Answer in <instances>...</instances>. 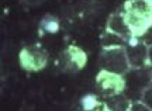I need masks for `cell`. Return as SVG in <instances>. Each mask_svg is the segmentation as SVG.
<instances>
[{
  "mask_svg": "<svg viewBox=\"0 0 152 111\" xmlns=\"http://www.w3.org/2000/svg\"><path fill=\"white\" fill-rule=\"evenodd\" d=\"M134 37H140L152 24V0H127L121 9Z\"/></svg>",
  "mask_w": 152,
  "mask_h": 111,
  "instance_id": "obj_1",
  "label": "cell"
},
{
  "mask_svg": "<svg viewBox=\"0 0 152 111\" xmlns=\"http://www.w3.org/2000/svg\"><path fill=\"white\" fill-rule=\"evenodd\" d=\"M100 67H102V70L124 76L131 69L125 48L103 49L100 54Z\"/></svg>",
  "mask_w": 152,
  "mask_h": 111,
  "instance_id": "obj_2",
  "label": "cell"
},
{
  "mask_svg": "<svg viewBox=\"0 0 152 111\" xmlns=\"http://www.w3.org/2000/svg\"><path fill=\"white\" fill-rule=\"evenodd\" d=\"M96 87H97L99 93L106 99L110 96L124 93L127 83H125V78L121 75L100 70V73L96 78Z\"/></svg>",
  "mask_w": 152,
  "mask_h": 111,
  "instance_id": "obj_3",
  "label": "cell"
},
{
  "mask_svg": "<svg viewBox=\"0 0 152 111\" xmlns=\"http://www.w3.org/2000/svg\"><path fill=\"white\" fill-rule=\"evenodd\" d=\"M20 65L24 70L38 72L47 66L48 54L39 46H26L20 52Z\"/></svg>",
  "mask_w": 152,
  "mask_h": 111,
  "instance_id": "obj_4",
  "label": "cell"
},
{
  "mask_svg": "<svg viewBox=\"0 0 152 111\" xmlns=\"http://www.w3.org/2000/svg\"><path fill=\"white\" fill-rule=\"evenodd\" d=\"M125 51H127V58H128L131 69H141V67H147L149 65L148 46L140 39L134 38L132 41H130L128 45L125 46Z\"/></svg>",
  "mask_w": 152,
  "mask_h": 111,
  "instance_id": "obj_5",
  "label": "cell"
},
{
  "mask_svg": "<svg viewBox=\"0 0 152 111\" xmlns=\"http://www.w3.org/2000/svg\"><path fill=\"white\" fill-rule=\"evenodd\" d=\"M87 62V55L83 49H80L79 46L71 45L68 46L61 58V65L62 67L68 70V72H77L82 67L86 65Z\"/></svg>",
  "mask_w": 152,
  "mask_h": 111,
  "instance_id": "obj_6",
  "label": "cell"
},
{
  "mask_svg": "<svg viewBox=\"0 0 152 111\" xmlns=\"http://www.w3.org/2000/svg\"><path fill=\"white\" fill-rule=\"evenodd\" d=\"M107 30L111 31V33L118 34L121 37H124V38L128 39V41H132V39L135 38V37L132 35V33H131V28L128 27V24H127V21H125V18L121 11L113 13V14L109 17Z\"/></svg>",
  "mask_w": 152,
  "mask_h": 111,
  "instance_id": "obj_7",
  "label": "cell"
},
{
  "mask_svg": "<svg viewBox=\"0 0 152 111\" xmlns=\"http://www.w3.org/2000/svg\"><path fill=\"white\" fill-rule=\"evenodd\" d=\"M128 39L121 37L118 34L111 33L109 30H106L100 38V44L103 46V49H109V48H125L128 45Z\"/></svg>",
  "mask_w": 152,
  "mask_h": 111,
  "instance_id": "obj_8",
  "label": "cell"
},
{
  "mask_svg": "<svg viewBox=\"0 0 152 111\" xmlns=\"http://www.w3.org/2000/svg\"><path fill=\"white\" fill-rule=\"evenodd\" d=\"M104 104H106L109 111H128L131 106V101L124 93H120V94L106 97L104 99Z\"/></svg>",
  "mask_w": 152,
  "mask_h": 111,
  "instance_id": "obj_9",
  "label": "cell"
},
{
  "mask_svg": "<svg viewBox=\"0 0 152 111\" xmlns=\"http://www.w3.org/2000/svg\"><path fill=\"white\" fill-rule=\"evenodd\" d=\"M41 27L45 33H49V34H54L58 31V28H59V22L56 18L54 17H45L44 18L42 24H41Z\"/></svg>",
  "mask_w": 152,
  "mask_h": 111,
  "instance_id": "obj_10",
  "label": "cell"
},
{
  "mask_svg": "<svg viewBox=\"0 0 152 111\" xmlns=\"http://www.w3.org/2000/svg\"><path fill=\"white\" fill-rule=\"evenodd\" d=\"M100 103H102V101L93 94H87L82 99V107L85 108V111H93Z\"/></svg>",
  "mask_w": 152,
  "mask_h": 111,
  "instance_id": "obj_11",
  "label": "cell"
},
{
  "mask_svg": "<svg viewBox=\"0 0 152 111\" xmlns=\"http://www.w3.org/2000/svg\"><path fill=\"white\" fill-rule=\"evenodd\" d=\"M135 38L140 39L141 42H144L148 48H149V46H152V24L147 28V30H145V31H144V33L141 34V35H140V37H135Z\"/></svg>",
  "mask_w": 152,
  "mask_h": 111,
  "instance_id": "obj_12",
  "label": "cell"
},
{
  "mask_svg": "<svg viewBox=\"0 0 152 111\" xmlns=\"http://www.w3.org/2000/svg\"><path fill=\"white\" fill-rule=\"evenodd\" d=\"M141 101H142V103H145V104H147V106L152 110V84H151V86H148L147 89L142 91Z\"/></svg>",
  "mask_w": 152,
  "mask_h": 111,
  "instance_id": "obj_13",
  "label": "cell"
},
{
  "mask_svg": "<svg viewBox=\"0 0 152 111\" xmlns=\"http://www.w3.org/2000/svg\"><path fill=\"white\" fill-rule=\"evenodd\" d=\"M128 111H152V110L145 104V103H142V101L140 100V101H132Z\"/></svg>",
  "mask_w": 152,
  "mask_h": 111,
  "instance_id": "obj_14",
  "label": "cell"
},
{
  "mask_svg": "<svg viewBox=\"0 0 152 111\" xmlns=\"http://www.w3.org/2000/svg\"><path fill=\"white\" fill-rule=\"evenodd\" d=\"M21 1L27 6H38V4H41V3H44L45 0H21Z\"/></svg>",
  "mask_w": 152,
  "mask_h": 111,
  "instance_id": "obj_15",
  "label": "cell"
},
{
  "mask_svg": "<svg viewBox=\"0 0 152 111\" xmlns=\"http://www.w3.org/2000/svg\"><path fill=\"white\" fill-rule=\"evenodd\" d=\"M93 111H109V110H107V107H106V104H104V101H102V103H100V104H99Z\"/></svg>",
  "mask_w": 152,
  "mask_h": 111,
  "instance_id": "obj_16",
  "label": "cell"
},
{
  "mask_svg": "<svg viewBox=\"0 0 152 111\" xmlns=\"http://www.w3.org/2000/svg\"><path fill=\"white\" fill-rule=\"evenodd\" d=\"M148 62H149V66L152 67V46L148 48Z\"/></svg>",
  "mask_w": 152,
  "mask_h": 111,
  "instance_id": "obj_17",
  "label": "cell"
}]
</instances>
